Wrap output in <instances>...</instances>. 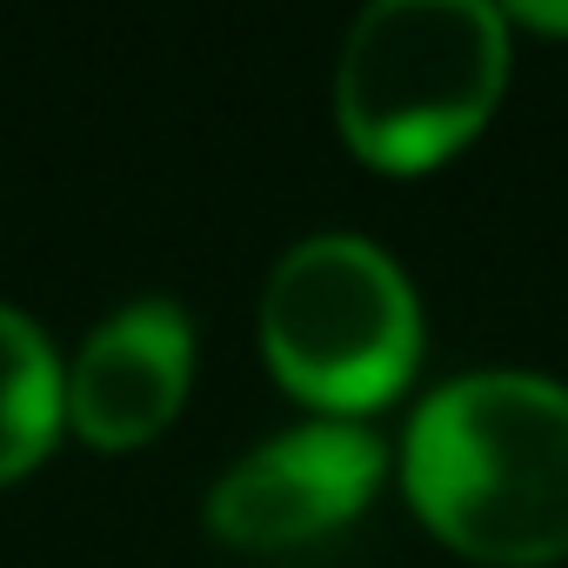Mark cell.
Segmentation results:
<instances>
[{"instance_id": "obj_1", "label": "cell", "mask_w": 568, "mask_h": 568, "mask_svg": "<svg viewBox=\"0 0 568 568\" xmlns=\"http://www.w3.org/2000/svg\"><path fill=\"white\" fill-rule=\"evenodd\" d=\"M415 508L468 555L548 561L568 548V388L528 368L442 382L402 448Z\"/></svg>"}, {"instance_id": "obj_2", "label": "cell", "mask_w": 568, "mask_h": 568, "mask_svg": "<svg viewBox=\"0 0 568 568\" xmlns=\"http://www.w3.org/2000/svg\"><path fill=\"white\" fill-rule=\"evenodd\" d=\"M508 74V28L481 0H375L335 68L342 134L382 168H428L462 148Z\"/></svg>"}, {"instance_id": "obj_3", "label": "cell", "mask_w": 568, "mask_h": 568, "mask_svg": "<svg viewBox=\"0 0 568 568\" xmlns=\"http://www.w3.org/2000/svg\"><path fill=\"white\" fill-rule=\"evenodd\" d=\"M261 348L274 375L322 408L388 402L422 355L408 274L368 234H308L261 288Z\"/></svg>"}, {"instance_id": "obj_4", "label": "cell", "mask_w": 568, "mask_h": 568, "mask_svg": "<svg viewBox=\"0 0 568 568\" xmlns=\"http://www.w3.org/2000/svg\"><path fill=\"white\" fill-rule=\"evenodd\" d=\"M382 481V442L355 415H315L247 448L207 495V528L234 548H295L342 528Z\"/></svg>"}, {"instance_id": "obj_5", "label": "cell", "mask_w": 568, "mask_h": 568, "mask_svg": "<svg viewBox=\"0 0 568 568\" xmlns=\"http://www.w3.org/2000/svg\"><path fill=\"white\" fill-rule=\"evenodd\" d=\"M187 368H194L187 308L168 302V295H148V302H128L121 315H108L88 335V348L68 368L61 402L81 422L88 442L128 448V442H148L174 415V402L187 388Z\"/></svg>"}, {"instance_id": "obj_6", "label": "cell", "mask_w": 568, "mask_h": 568, "mask_svg": "<svg viewBox=\"0 0 568 568\" xmlns=\"http://www.w3.org/2000/svg\"><path fill=\"white\" fill-rule=\"evenodd\" d=\"M61 362H54V342L0 302V481L21 475L28 462H41V448L54 442V422H61Z\"/></svg>"}, {"instance_id": "obj_7", "label": "cell", "mask_w": 568, "mask_h": 568, "mask_svg": "<svg viewBox=\"0 0 568 568\" xmlns=\"http://www.w3.org/2000/svg\"><path fill=\"white\" fill-rule=\"evenodd\" d=\"M521 21H535V28H568V8H521Z\"/></svg>"}]
</instances>
